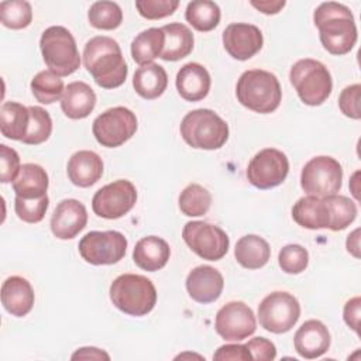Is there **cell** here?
<instances>
[{"label": "cell", "instance_id": "9c48e42d", "mask_svg": "<svg viewBox=\"0 0 361 361\" xmlns=\"http://www.w3.org/2000/svg\"><path fill=\"white\" fill-rule=\"evenodd\" d=\"M343 169L337 159L326 155L307 161L300 173V186L307 195L326 197L341 189Z\"/></svg>", "mask_w": 361, "mask_h": 361}, {"label": "cell", "instance_id": "b9f144b4", "mask_svg": "<svg viewBox=\"0 0 361 361\" xmlns=\"http://www.w3.org/2000/svg\"><path fill=\"white\" fill-rule=\"evenodd\" d=\"M20 157L16 149L0 144V179L3 183L14 182L20 172Z\"/></svg>", "mask_w": 361, "mask_h": 361}, {"label": "cell", "instance_id": "7402d4cb", "mask_svg": "<svg viewBox=\"0 0 361 361\" xmlns=\"http://www.w3.org/2000/svg\"><path fill=\"white\" fill-rule=\"evenodd\" d=\"M69 180L79 188H89L94 185L103 175L102 158L89 149L75 152L66 165Z\"/></svg>", "mask_w": 361, "mask_h": 361}, {"label": "cell", "instance_id": "d590c367", "mask_svg": "<svg viewBox=\"0 0 361 361\" xmlns=\"http://www.w3.org/2000/svg\"><path fill=\"white\" fill-rule=\"evenodd\" d=\"M87 18L97 30H116L123 23V11L114 1H96L90 6Z\"/></svg>", "mask_w": 361, "mask_h": 361}, {"label": "cell", "instance_id": "30bf717a", "mask_svg": "<svg viewBox=\"0 0 361 361\" xmlns=\"http://www.w3.org/2000/svg\"><path fill=\"white\" fill-rule=\"evenodd\" d=\"M92 131L100 145L116 148L127 142L135 134L137 117L127 107H111L94 118Z\"/></svg>", "mask_w": 361, "mask_h": 361}, {"label": "cell", "instance_id": "1f68e13d", "mask_svg": "<svg viewBox=\"0 0 361 361\" xmlns=\"http://www.w3.org/2000/svg\"><path fill=\"white\" fill-rule=\"evenodd\" d=\"M220 7L210 0L190 1L185 11L186 21L197 31L207 32L214 30L220 23Z\"/></svg>", "mask_w": 361, "mask_h": 361}, {"label": "cell", "instance_id": "7a4b0ae2", "mask_svg": "<svg viewBox=\"0 0 361 361\" xmlns=\"http://www.w3.org/2000/svg\"><path fill=\"white\" fill-rule=\"evenodd\" d=\"M323 48L331 55L348 54L357 42V27L350 8L336 1L322 3L313 14Z\"/></svg>", "mask_w": 361, "mask_h": 361}, {"label": "cell", "instance_id": "44dd1931", "mask_svg": "<svg viewBox=\"0 0 361 361\" xmlns=\"http://www.w3.org/2000/svg\"><path fill=\"white\" fill-rule=\"evenodd\" d=\"M34 289L25 278L14 275L3 282L1 303L10 314L16 317L28 314L34 306Z\"/></svg>", "mask_w": 361, "mask_h": 361}, {"label": "cell", "instance_id": "f6af8a7d", "mask_svg": "<svg viewBox=\"0 0 361 361\" xmlns=\"http://www.w3.org/2000/svg\"><path fill=\"white\" fill-rule=\"evenodd\" d=\"M214 360L219 361H227V360H240V361H248L252 360L248 348L245 344H224L217 348V351L213 355Z\"/></svg>", "mask_w": 361, "mask_h": 361}, {"label": "cell", "instance_id": "6da1fadb", "mask_svg": "<svg viewBox=\"0 0 361 361\" xmlns=\"http://www.w3.org/2000/svg\"><path fill=\"white\" fill-rule=\"evenodd\" d=\"M83 65L97 86L116 89L126 82L128 68L118 42L106 35L90 38L83 48Z\"/></svg>", "mask_w": 361, "mask_h": 361}, {"label": "cell", "instance_id": "ab89813d", "mask_svg": "<svg viewBox=\"0 0 361 361\" xmlns=\"http://www.w3.org/2000/svg\"><path fill=\"white\" fill-rule=\"evenodd\" d=\"M49 206L48 196H42L38 199H23L20 196H16L14 199V210L20 220L25 223H39Z\"/></svg>", "mask_w": 361, "mask_h": 361}, {"label": "cell", "instance_id": "7dc6e473", "mask_svg": "<svg viewBox=\"0 0 361 361\" xmlns=\"http://www.w3.org/2000/svg\"><path fill=\"white\" fill-rule=\"evenodd\" d=\"M72 360H110V355L96 347H82L78 348L72 357Z\"/></svg>", "mask_w": 361, "mask_h": 361}, {"label": "cell", "instance_id": "7c38bea8", "mask_svg": "<svg viewBox=\"0 0 361 361\" xmlns=\"http://www.w3.org/2000/svg\"><path fill=\"white\" fill-rule=\"evenodd\" d=\"M183 241L200 258L207 261L221 259L230 245L228 235L220 227L206 221H189L182 230Z\"/></svg>", "mask_w": 361, "mask_h": 361}, {"label": "cell", "instance_id": "4316f807", "mask_svg": "<svg viewBox=\"0 0 361 361\" xmlns=\"http://www.w3.org/2000/svg\"><path fill=\"white\" fill-rule=\"evenodd\" d=\"M165 34V44L164 49L159 55L164 61H179L188 56L195 44V38L192 31L180 23H171L161 27Z\"/></svg>", "mask_w": 361, "mask_h": 361}, {"label": "cell", "instance_id": "83f0119b", "mask_svg": "<svg viewBox=\"0 0 361 361\" xmlns=\"http://www.w3.org/2000/svg\"><path fill=\"white\" fill-rule=\"evenodd\" d=\"M234 257L241 267L247 269H258L269 261L271 248L262 237L247 234L237 241Z\"/></svg>", "mask_w": 361, "mask_h": 361}, {"label": "cell", "instance_id": "ee69618b", "mask_svg": "<svg viewBox=\"0 0 361 361\" xmlns=\"http://www.w3.org/2000/svg\"><path fill=\"white\" fill-rule=\"evenodd\" d=\"M245 347L248 348L252 360L258 361H271L276 357V347L272 341L265 337H254L251 338Z\"/></svg>", "mask_w": 361, "mask_h": 361}, {"label": "cell", "instance_id": "d4e9b609", "mask_svg": "<svg viewBox=\"0 0 361 361\" xmlns=\"http://www.w3.org/2000/svg\"><path fill=\"white\" fill-rule=\"evenodd\" d=\"M293 220L309 230L329 228L330 212L326 200L313 195L300 197L292 207Z\"/></svg>", "mask_w": 361, "mask_h": 361}, {"label": "cell", "instance_id": "3957f363", "mask_svg": "<svg viewBox=\"0 0 361 361\" xmlns=\"http://www.w3.org/2000/svg\"><path fill=\"white\" fill-rule=\"evenodd\" d=\"M237 100L259 114L275 111L282 100V90L278 78L264 69L245 71L235 86Z\"/></svg>", "mask_w": 361, "mask_h": 361}, {"label": "cell", "instance_id": "4dcf8cb0", "mask_svg": "<svg viewBox=\"0 0 361 361\" xmlns=\"http://www.w3.org/2000/svg\"><path fill=\"white\" fill-rule=\"evenodd\" d=\"M165 34L162 28H148L141 31L131 42V56L134 62L144 66L152 63L164 49Z\"/></svg>", "mask_w": 361, "mask_h": 361}, {"label": "cell", "instance_id": "4fadbf2b", "mask_svg": "<svg viewBox=\"0 0 361 361\" xmlns=\"http://www.w3.org/2000/svg\"><path fill=\"white\" fill-rule=\"evenodd\" d=\"M137 202V189L127 179H117L100 188L93 199L92 209L102 219L114 220L127 214Z\"/></svg>", "mask_w": 361, "mask_h": 361}, {"label": "cell", "instance_id": "484cf974", "mask_svg": "<svg viewBox=\"0 0 361 361\" xmlns=\"http://www.w3.org/2000/svg\"><path fill=\"white\" fill-rule=\"evenodd\" d=\"M48 173L41 165L24 164L13 182L16 196L23 199H38L47 195Z\"/></svg>", "mask_w": 361, "mask_h": 361}, {"label": "cell", "instance_id": "ba28073f", "mask_svg": "<svg viewBox=\"0 0 361 361\" xmlns=\"http://www.w3.org/2000/svg\"><path fill=\"white\" fill-rule=\"evenodd\" d=\"M300 317L298 299L288 292H272L258 305V320L267 331L282 334L289 331Z\"/></svg>", "mask_w": 361, "mask_h": 361}, {"label": "cell", "instance_id": "8fae6325", "mask_svg": "<svg viewBox=\"0 0 361 361\" xmlns=\"http://www.w3.org/2000/svg\"><path fill=\"white\" fill-rule=\"evenodd\" d=\"M80 257L92 265H111L124 258L127 238L116 230L89 231L79 241Z\"/></svg>", "mask_w": 361, "mask_h": 361}, {"label": "cell", "instance_id": "681fc988", "mask_svg": "<svg viewBox=\"0 0 361 361\" xmlns=\"http://www.w3.org/2000/svg\"><path fill=\"white\" fill-rule=\"evenodd\" d=\"M358 234H360V230L357 228V230H354L350 235H348V238H347V251L350 252V254H353L355 258H360V237H358Z\"/></svg>", "mask_w": 361, "mask_h": 361}, {"label": "cell", "instance_id": "9a60e30c", "mask_svg": "<svg viewBox=\"0 0 361 361\" xmlns=\"http://www.w3.org/2000/svg\"><path fill=\"white\" fill-rule=\"evenodd\" d=\"M214 329L226 341H241L257 329L254 312L244 302H228L217 312Z\"/></svg>", "mask_w": 361, "mask_h": 361}, {"label": "cell", "instance_id": "d6a6232c", "mask_svg": "<svg viewBox=\"0 0 361 361\" xmlns=\"http://www.w3.org/2000/svg\"><path fill=\"white\" fill-rule=\"evenodd\" d=\"M63 90V80L49 69L38 72L31 80V92L42 104H52L62 99Z\"/></svg>", "mask_w": 361, "mask_h": 361}, {"label": "cell", "instance_id": "cb8c5ba5", "mask_svg": "<svg viewBox=\"0 0 361 361\" xmlns=\"http://www.w3.org/2000/svg\"><path fill=\"white\" fill-rule=\"evenodd\" d=\"M171 248L168 243L157 235L141 238L133 251V261L144 271L155 272L164 268L169 259Z\"/></svg>", "mask_w": 361, "mask_h": 361}, {"label": "cell", "instance_id": "c3c4849f", "mask_svg": "<svg viewBox=\"0 0 361 361\" xmlns=\"http://www.w3.org/2000/svg\"><path fill=\"white\" fill-rule=\"evenodd\" d=\"M250 4L252 7H255L257 10H259L261 13L269 16V14L279 13L286 3H285V0H276V1H274V0L272 1L271 0H264V1H250Z\"/></svg>", "mask_w": 361, "mask_h": 361}, {"label": "cell", "instance_id": "bcb514c9", "mask_svg": "<svg viewBox=\"0 0 361 361\" xmlns=\"http://www.w3.org/2000/svg\"><path fill=\"white\" fill-rule=\"evenodd\" d=\"M360 307H361V299L360 296H355L350 299L343 312L344 322L347 323L348 327H351L357 334H358V323H360Z\"/></svg>", "mask_w": 361, "mask_h": 361}, {"label": "cell", "instance_id": "2e32d148", "mask_svg": "<svg viewBox=\"0 0 361 361\" xmlns=\"http://www.w3.org/2000/svg\"><path fill=\"white\" fill-rule=\"evenodd\" d=\"M262 32L248 23H231L223 31V45L228 55L237 61L252 58L262 48Z\"/></svg>", "mask_w": 361, "mask_h": 361}, {"label": "cell", "instance_id": "d6986e66", "mask_svg": "<svg viewBox=\"0 0 361 361\" xmlns=\"http://www.w3.org/2000/svg\"><path fill=\"white\" fill-rule=\"evenodd\" d=\"M330 343L331 337L327 327L314 319L305 322L293 337L296 353L306 360L322 357L330 348Z\"/></svg>", "mask_w": 361, "mask_h": 361}, {"label": "cell", "instance_id": "277c9868", "mask_svg": "<svg viewBox=\"0 0 361 361\" xmlns=\"http://www.w3.org/2000/svg\"><path fill=\"white\" fill-rule=\"evenodd\" d=\"M110 300L126 314L145 316L157 303V289L144 275L123 274L110 285Z\"/></svg>", "mask_w": 361, "mask_h": 361}, {"label": "cell", "instance_id": "f546056e", "mask_svg": "<svg viewBox=\"0 0 361 361\" xmlns=\"http://www.w3.org/2000/svg\"><path fill=\"white\" fill-rule=\"evenodd\" d=\"M30 124L28 107L17 102H6L0 109V130L6 138L23 141Z\"/></svg>", "mask_w": 361, "mask_h": 361}, {"label": "cell", "instance_id": "7bdbcfd3", "mask_svg": "<svg viewBox=\"0 0 361 361\" xmlns=\"http://www.w3.org/2000/svg\"><path fill=\"white\" fill-rule=\"evenodd\" d=\"M360 93L361 85H350L344 87L338 96V107L341 113L350 118L360 120L361 110H360Z\"/></svg>", "mask_w": 361, "mask_h": 361}, {"label": "cell", "instance_id": "5b68a950", "mask_svg": "<svg viewBox=\"0 0 361 361\" xmlns=\"http://www.w3.org/2000/svg\"><path fill=\"white\" fill-rule=\"evenodd\" d=\"M179 130L183 141L197 149H219L228 140L227 123L210 109L189 111Z\"/></svg>", "mask_w": 361, "mask_h": 361}, {"label": "cell", "instance_id": "603a6c76", "mask_svg": "<svg viewBox=\"0 0 361 361\" xmlns=\"http://www.w3.org/2000/svg\"><path fill=\"white\" fill-rule=\"evenodd\" d=\"M94 106L96 93L87 83L76 80L65 87L61 99V109L66 117L72 120L85 118L93 111Z\"/></svg>", "mask_w": 361, "mask_h": 361}, {"label": "cell", "instance_id": "f35d334b", "mask_svg": "<svg viewBox=\"0 0 361 361\" xmlns=\"http://www.w3.org/2000/svg\"><path fill=\"white\" fill-rule=\"evenodd\" d=\"M279 267L286 274H300L307 268L309 252L299 244H288L281 248L278 255Z\"/></svg>", "mask_w": 361, "mask_h": 361}, {"label": "cell", "instance_id": "e575fe53", "mask_svg": "<svg viewBox=\"0 0 361 361\" xmlns=\"http://www.w3.org/2000/svg\"><path fill=\"white\" fill-rule=\"evenodd\" d=\"M329 206L330 223L329 228L340 231L347 228L357 217V204L350 197L343 195H330L323 197Z\"/></svg>", "mask_w": 361, "mask_h": 361}, {"label": "cell", "instance_id": "74e56055", "mask_svg": "<svg viewBox=\"0 0 361 361\" xmlns=\"http://www.w3.org/2000/svg\"><path fill=\"white\" fill-rule=\"evenodd\" d=\"M30 124L25 137L23 138L24 144L38 145L45 142L52 133V118L49 113L39 106H30Z\"/></svg>", "mask_w": 361, "mask_h": 361}, {"label": "cell", "instance_id": "60d3db41", "mask_svg": "<svg viewBox=\"0 0 361 361\" xmlns=\"http://www.w3.org/2000/svg\"><path fill=\"white\" fill-rule=\"evenodd\" d=\"M178 0H137L135 7L141 17L147 20H159L172 16L178 8Z\"/></svg>", "mask_w": 361, "mask_h": 361}, {"label": "cell", "instance_id": "5bb4252c", "mask_svg": "<svg viewBox=\"0 0 361 361\" xmlns=\"http://www.w3.org/2000/svg\"><path fill=\"white\" fill-rule=\"evenodd\" d=\"M288 157L276 148H264L257 152L248 166L247 178L258 189H271L279 186L288 176Z\"/></svg>", "mask_w": 361, "mask_h": 361}, {"label": "cell", "instance_id": "836d02e7", "mask_svg": "<svg viewBox=\"0 0 361 361\" xmlns=\"http://www.w3.org/2000/svg\"><path fill=\"white\" fill-rule=\"evenodd\" d=\"M212 204L210 192L199 183L188 185L179 195V209L185 216L199 217L209 212Z\"/></svg>", "mask_w": 361, "mask_h": 361}, {"label": "cell", "instance_id": "ffe728a7", "mask_svg": "<svg viewBox=\"0 0 361 361\" xmlns=\"http://www.w3.org/2000/svg\"><path fill=\"white\" fill-rule=\"evenodd\" d=\"M175 83L182 99L188 102H199L209 94L212 79L203 65L189 62L178 71Z\"/></svg>", "mask_w": 361, "mask_h": 361}, {"label": "cell", "instance_id": "ac0fdd59", "mask_svg": "<svg viewBox=\"0 0 361 361\" xmlns=\"http://www.w3.org/2000/svg\"><path fill=\"white\" fill-rule=\"evenodd\" d=\"M224 279L220 271L210 265H199L186 276V290L197 303H212L223 292Z\"/></svg>", "mask_w": 361, "mask_h": 361}, {"label": "cell", "instance_id": "52a82bcc", "mask_svg": "<svg viewBox=\"0 0 361 361\" xmlns=\"http://www.w3.org/2000/svg\"><path fill=\"white\" fill-rule=\"evenodd\" d=\"M289 79L299 99L307 106L323 104L333 89V80L329 69L312 58L299 59L289 72Z\"/></svg>", "mask_w": 361, "mask_h": 361}, {"label": "cell", "instance_id": "8992f818", "mask_svg": "<svg viewBox=\"0 0 361 361\" xmlns=\"http://www.w3.org/2000/svg\"><path fill=\"white\" fill-rule=\"evenodd\" d=\"M45 65L58 76H69L79 69L80 55L71 31L62 25L48 27L39 38Z\"/></svg>", "mask_w": 361, "mask_h": 361}, {"label": "cell", "instance_id": "8d00e7d4", "mask_svg": "<svg viewBox=\"0 0 361 361\" xmlns=\"http://www.w3.org/2000/svg\"><path fill=\"white\" fill-rule=\"evenodd\" d=\"M32 8L24 0H6L0 3V21L11 30H23L31 24Z\"/></svg>", "mask_w": 361, "mask_h": 361}, {"label": "cell", "instance_id": "e0dca14e", "mask_svg": "<svg viewBox=\"0 0 361 361\" xmlns=\"http://www.w3.org/2000/svg\"><path fill=\"white\" fill-rule=\"evenodd\" d=\"M87 223V212L76 199H63L55 207L51 217V231L59 240L76 237Z\"/></svg>", "mask_w": 361, "mask_h": 361}, {"label": "cell", "instance_id": "f1b7e54d", "mask_svg": "<svg viewBox=\"0 0 361 361\" xmlns=\"http://www.w3.org/2000/svg\"><path fill=\"white\" fill-rule=\"evenodd\" d=\"M133 86L135 92L147 100L159 97L168 86L166 71L158 63H148L140 66L133 76Z\"/></svg>", "mask_w": 361, "mask_h": 361}]
</instances>
